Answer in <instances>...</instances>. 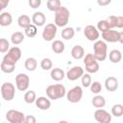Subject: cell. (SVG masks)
Here are the masks:
<instances>
[{
  "label": "cell",
  "instance_id": "14",
  "mask_svg": "<svg viewBox=\"0 0 123 123\" xmlns=\"http://www.w3.org/2000/svg\"><path fill=\"white\" fill-rule=\"evenodd\" d=\"M102 38L106 42H117L119 40V32L110 29L109 31L102 33Z\"/></svg>",
  "mask_w": 123,
  "mask_h": 123
},
{
  "label": "cell",
  "instance_id": "35",
  "mask_svg": "<svg viewBox=\"0 0 123 123\" xmlns=\"http://www.w3.org/2000/svg\"><path fill=\"white\" fill-rule=\"evenodd\" d=\"M81 83L84 87H88L91 85V77L89 73H84V75L81 77Z\"/></svg>",
  "mask_w": 123,
  "mask_h": 123
},
{
  "label": "cell",
  "instance_id": "18",
  "mask_svg": "<svg viewBox=\"0 0 123 123\" xmlns=\"http://www.w3.org/2000/svg\"><path fill=\"white\" fill-rule=\"evenodd\" d=\"M71 56L75 60H81L85 57V49L81 45H75L71 49Z\"/></svg>",
  "mask_w": 123,
  "mask_h": 123
},
{
  "label": "cell",
  "instance_id": "30",
  "mask_svg": "<svg viewBox=\"0 0 123 123\" xmlns=\"http://www.w3.org/2000/svg\"><path fill=\"white\" fill-rule=\"evenodd\" d=\"M37 100V95L36 92L34 90H28L27 92H25L24 94V101L27 104H32L34 102H36Z\"/></svg>",
  "mask_w": 123,
  "mask_h": 123
},
{
  "label": "cell",
  "instance_id": "7",
  "mask_svg": "<svg viewBox=\"0 0 123 123\" xmlns=\"http://www.w3.org/2000/svg\"><path fill=\"white\" fill-rule=\"evenodd\" d=\"M30 85V78L25 73H19L15 77V86L19 91H26Z\"/></svg>",
  "mask_w": 123,
  "mask_h": 123
},
{
  "label": "cell",
  "instance_id": "4",
  "mask_svg": "<svg viewBox=\"0 0 123 123\" xmlns=\"http://www.w3.org/2000/svg\"><path fill=\"white\" fill-rule=\"evenodd\" d=\"M85 69L87 73H96L99 70V63L93 54H86L84 59Z\"/></svg>",
  "mask_w": 123,
  "mask_h": 123
},
{
  "label": "cell",
  "instance_id": "25",
  "mask_svg": "<svg viewBox=\"0 0 123 123\" xmlns=\"http://www.w3.org/2000/svg\"><path fill=\"white\" fill-rule=\"evenodd\" d=\"M24 38H25V36L21 32H14L11 36V41L14 45H18V44L22 43L23 40H24Z\"/></svg>",
  "mask_w": 123,
  "mask_h": 123
},
{
  "label": "cell",
  "instance_id": "1",
  "mask_svg": "<svg viewBox=\"0 0 123 123\" xmlns=\"http://www.w3.org/2000/svg\"><path fill=\"white\" fill-rule=\"evenodd\" d=\"M66 94V90L63 85L56 84L50 85L46 87V95L50 100H57L64 97Z\"/></svg>",
  "mask_w": 123,
  "mask_h": 123
},
{
  "label": "cell",
  "instance_id": "31",
  "mask_svg": "<svg viewBox=\"0 0 123 123\" xmlns=\"http://www.w3.org/2000/svg\"><path fill=\"white\" fill-rule=\"evenodd\" d=\"M24 33H25V36H27L28 37H31L32 38V37H34L37 36V26L35 24H31L30 26H28L27 28H25Z\"/></svg>",
  "mask_w": 123,
  "mask_h": 123
},
{
  "label": "cell",
  "instance_id": "29",
  "mask_svg": "<svg viewBox=\"0 0 123 123\" xmlns=\"http://www.w3.org/2000/svg\"><path fill=\"white\" fill-rule=\"evenodd\" d=\"M1 70L2 72L4 73H7V74H10V73H12L15 69V64H12V63H8V62H5L2 61L1 62Z\"/></svg>",
  "mask_w": 123,
  "mask_h": 123
},
{
  "label": "cell",
  "instance_id": "6",
  "mask_svg": "<svg viewBox=\"0 0 123 123\" xmlns=\"http://www.w3.org/2000/svg\"><path fill=\"white\" fill-rule=\"evenodd\" d=\"M1 95L6 101H12L15 96V86L10 83L6 82L1 86Z\"/></svg>",
  "mask_w": 123,
  "mask_h": 123
},
{
  "label": "cell",
  "instance_id": "38",
  "mask_svg": "<svg viewBox=\"0 0 123 123\" xmlns=\"http://www.w3.org/2000/svg\"><path fill=\"white\" fill-rule=\"evenodd\" d=\"M106 20L111 29H113L115 27V24H116V16L115 15H110L108 18H106Z\"/></svg>",
  "mask_w": 123,
  "mask_h": 123
},
{
  "label": "cell",
  "instance_id": "13",
  "mask_svg": "<svg viewBox=\"0 0 123 123\" xmlns=\"http://www.w3.org/2000/svg\"><path fill=\"white\" fill-rule=\"evenodd\" d=\"M83 75H84V69H83V67L82 66H79V65H76V66L71 67L67 71L66 78L69 81H76V80L80 79Z\"/></svg>",
  "mask_w": 123,
  "mask_h": 123
},
{
  "label": "cell",
  "instance_id": "5",
  "mask_svg": "<svg viewBox=\"0 0 123 123\" xmlns=\"http://www.w3.org/2000/svg\"><path fill=\"white\" fill-rule=\"evenodd\" d=\"M21 58V50L17 46H13L10 48L8 51V54H6L3 58V62L12 63V64H16L17 61Z\"/></svg>",
  "mask_w": 123,
  "mask_h": 123
},
{
  "label": "cell",
  "instance_id": "33",
  "mask_svg": "<svg viewBox=\"0 0 123 123\" xmlns=\"http://www.w3.org/2000/svg\"><path fill=\"white\" fill-rule=\"evenodd\" d=\"M52 66H53V62L51 61V59L49 58H44L41 60L40 62V67L43 69V70H50L52 69Z\"/></svg>",
  "mask_w": 123,
  "mask_h": 123
},
{
  "label": "cell",
  "instance_id": "27",
  "mask_svg": "<svg viewBox=\"0 0 123 123\" xmlns=\"http://www.w3.org/2000/svg\"><path fill=\"white\" fill-rule=\"evenodd\" d=\"M75 36V31L72 27H65L62 31V37L63 39L69 40L71 38H73Z\"/></svg>",
  "mask_w": 123,
  "mask_h": 123
},
{
  "label": "cell",
  "instance_id": "32",
  "mask_svg": "<svg viewBox=\"0 0 123 123\" xmlns=\"http://www.w3.org/2000/svg\"><path fill=\"white\" fill-rule=\"evenodd\" d=\"M111 114L115 117H120L123 115V105L115 104L111 108Z\"/></svg>",
  "mask_w": 123,
  "mask_h": 123
},
{
  "label": "cell",
  "instance_id": "40",
  "mask_svg": "<svg viewBox=\"0 0 123 123\" xmlns=\"http://www.w3.org/2000/svg\"><path fill=\"white\" fill-rule=\"evenodd\" d=\"M116 28H123V16L118 15L116 16V24H115Z\"/></svg>",
  "mask_w": 123,
  "mask_h": 123
},
{
  "label": "cell",
  "instance_id": "12",
  "mask_svg": "<svg viewBox=\"0 0 123 123\" xmlns=\"http://www.w3.org/2000/svg\"><path fill=\"white\" fill-rule=\"evenodd\" d=\"M84 35L89 41H96L99 38V30L93 25H87L84 29Z\"/></svg>",
  "mask_w": 123,
  "mask_h": 123
},
{
  "label": "cell",
  "instance_id": "19",
  "mask_svg": "<svg viewBox=\"0 0 123 123\" xmlns=\"http://www.w3.org/2000/svg\"><path fill=\"white\" fill-rule=\"evenodd\" d=\"M12 22V16L8 12H3L0 14V25L3 27L10 26Z\"/></svg>",
  "mask_w": 123,
  "mask_h": 123
},
{
  "label": "cell",
  "instance_id": "22",
  "mask_svg": "<svg viewBox=\"0 0 123 123\" xmlns=\"http://www.w3.org/2000/svg\"><path fill=\"white\" fill-rule=\"evenodd\" d=\"M105 105H106V99H105L104 96L96 94V95L92 98V106H93L94 108L101 109V108H104Z\"/></svg>",
  "mask_w": 123,
  "mask_h": 123
},
{
  "label": "cell",
  "instance_id": "11",
  "mask_svg": "<svg viewBox=\"0 0 123 123\" xmlns=\"http://www.w3.org/2000/svg\"><path fill=\"white\" fill-rule=\"evenodd\" d=\"M94 119L99 123H110L111 121V115L107 111L101 109H97L94 111Z\"/></svg>",
  "mask_w": 123,
  "mask_h": 123
},
{
  "label": "cell",
  "instance_id": "42",
  "mask_svg": "<svg viewBox=\"0 0 123 123\" xmlns=\"http://www.w3.org/2000/svg\"><path fill=\"white\" fill-rule=\"evenodd\" d=\"M111 2V0H97V4L101 7H105V6H108L110 5Z\"/></svg>",
  "mask_w": 123,
  "mask_h": 123
},
{
  "label": "cell",
  "instance_id": "24",
  "mask_svg": "<svg viewBox=\"0 0 123 123\" xmlns=\"http://www.w3.org/2000/svg\"><path fill=\"white\" fill-rule=\"evenodd\" d=\"M24 66L28 71H35L37 66V62L35 58H27L24 62Z\"/></svg>",
  "mask_w": 123,
  "mask_h": 123
},
{
  "label": "cell",
  "instance_id": "28",
  "mask_svg": "<svg viewBox=\"0 0 123 123\" xmlns=\"http://www.w3.org/2000/svg\"><path fill=\"white\" fill-rule=\"evenodd\" d=\"M46 6H47V9L49 11L56 12L62 7V4H61L60 0H48L46 3Z\"/></svg>",
  "mask_w": 123,
  "mask_h": 123
},
{
  "label": "cell",
  "instance_id": "41",
  "mask_svg": "<svg viewBox=\"0 0 123 123\" xmlns=\"http://www.w3.org/2000/svg\"><path fill=\"white\" fill-rule=\"evenodd\" d=\"M37 119L34 115H27L25 116V123H36Z\"/></svg>",
  "mask_w": 123,
  "mask_h": 123
},
{
  "label": "cell",
  "instance_id": "15",
  "mask_svg": "<svg viewBox=\"0 0 123 123\" xmlns=\"http://www.w3.org/2000/svg\"><path fill=\"white\" fill-rule=\"evenodd\" d=\"M35 103H36L37 108H38L41 111H47L51 107V102H50L49 98L44 97V96H40V97L37 98Z\"/></svg>",
  "mask_w": 123,
  "mask_h": 123
},
{
  "label": "cell",
  "instance_id": "16",
  "mask_svg": "<svg viewBox=\"0 0 123 123\" xmlns=\"http://www.w3.org/2000/svg\"><path fill=\"white\" fill-rule=\"evenodd\" d=\"M32 22L37 27H41L46 22V16L42 12H36L32 16Z\"/></svg>",
  "mask_w": 123,
  "mask_h": 123
},
{
  "label": "cell",
  "instance_id": "10",
  "mask_svg": "<svg viewBox=\"0 0 123 123\" xmlns=\"http://www.w3.org/2000/svg\"><path fill=\"white\" fill-rule=\"evenodd\" d=\"M57 25L55 23H49L46 24L42 31V38L46 41H51L54 39V37L57 35Z\"/></svg>",
  "mask_w": 123,
  "mask_h": 123
},
{
  "label": "cell",
  "instance_id": "8",
  "mask_svg": "<svg viewBox=\"0 0 123 123\" xmlns=\"http://www.w3.org/2000/svg\"><path fill=\"white\" fill-rule=\"evenodd\" d=\"M83 97V88L80 86H76L66 92V98L70 103H78Z\"/></svg>",
  "mask_w": 123,
  "mask_h": 123
},
{
  "label": "cell",
  "instance_id": "23",
  "mask_svg": "<svg viewBox=\"0 0 123 123\" xmlns=\"http://www.w3.org/2000/svg\"><path fill=\"white\" fill-rule=\"evenodd\" d=\"M51 48H52V51L56 54H62L63 53L64 49H65V46H64V43L62 41V40H54V42L52 43L51 45Z\"/></svg>",
  "mask_w": 123,
  "mask_h": 123
},
{
  "label": "cell",
  "instance_id": "37",
  "mask_svg": "<svg viewBox=\"0 0 123 123\" xmlns=\"http://www.w3.org/2000/svg\"><path fill=\"white\" fill-rule=\"evenodd\" d=\"M10 50V43L6 38H1L0 39V52L1 53H6Z\"/></svg>",
  "mask_w": 123,
  "mask_h": 123
},
{
  "label": "cell",
  "instance_id": "34",
  "mask_svg": "<svg viewBox=\"0 0 123 123\" xmlns=\"http://www.w3.org/2000/svg\"><path fill=\"white\" fill-rule=\"evenodd\" d=\"M97 29H98L101 33H104V32L109 31L111 28H110V26H109L107 20H106V19H103V20L98 21V23H97Z\"/></svg>",
  "mask_w": 123,
  "mask_h": 123
},
{
  "label": "cell",
  "instance_id": "39",
  "mask_svg": "<svg viewBox=\"0 0 123 123\" xmlns=\"http://www.w3.org/2000/svg\"><path fill=\"white\" fill-rule=\"evenodd\" d=\"M28 4L32 9H37L41 5V0H28Z\"/></svg>",
  "mask_w": 123,
  "mask_h": 123
},
{
  "label": "cell",
  "instance_id": "36",
  "mask_svg": "<svg viewBox=\"0 0 123 123\" xmlns=\"http://www.w3.org/2000/svg\"><path fill=\"white\" fill-rule=\"evenodd\" d=\"M102 90V85L100 82L98 81H95V82H92L91 85H90V91L94 94H98L100 93Z\"/></svg>",
  "mask_w": 123,
  "mask_h": 123
},
{
  "label": "cell",
  "instance_id": "17",
  "mask_svg": "<svg viewBox=\"0 0 123 123\" xmlns=\"http://www.w3.org/2000/svg\"><path fill=\"white\" fill-rule=\"evenodd\" d=\"M118 80L115 77H108L105 80V87L108 91H115L118 88Z\"/></svg>",
  "mask_w": 123,
  "mask_h": 123
},
{
  "label": "cell",
  "instance_id": "44",
  "mask_svg": "<svg viewBox=\"0 0 123 123\" xmlns=\"http://www.w3.org/2000/svg\"><path fill=\"white\" fill-rule=\"evenodd\" d=\"M118 42L123 44V32H119V40H118Z\"/></svg>",
  "mask_w": 123,
  "mask_h": 123
},
{
  "label": "cell",
  "instance_id": "9",
  "mask_svg": "<svg viewBox=\"0 0 123 123\" xmlns=\"http://www.w3.org/2000/svg\"><path fill=\"white\" fill-rule=\"evenodd\" d=\"M6 119L10 123H23L25 122V115L19 111L10 110L6 113Z\"/></svg>",
  "mask_w": 123,
  "mask_h": 123
},
{
  "label": "cell",
  "instance_id": "21",
  "mask_svg": "<svg viewBox=\"0 0 123 123\" xmlns=\"http://www.w3.org/2000/svg\"><path fill=\"white\" fill-rule=\"evenodd\" d=\"M122 59V54L119 50L117 49H113L110 52L109 54V60L112 63H118Z\"/></svg>",
  "mask_w": 123,
  "mask_h": 123
},
{
  "label": "cell",
  "instance_id": "26",
  "mask_svg": "<svg viewBox=\"0 0 123 123\" xmlns=\"http://www.w3.org/2000/svg\"><path fill=\"white\" fill-rule=\"evenodd\" d=\"M17 23H18L19 27L25 29V28H27L28 26L31 25V18L27 14H21L17 19Z\"/></svg>",
  "mask_w": 123,
  "mask_h": 123
},
{
  "label": "cell",
  "instance_id": "3",
  "mask_svg": "<svg viewBox=\"0 0 123 123\" xmlns=\"http://www.w3.org/2000/svg\"><path fill=\"white\" fill-rule=\"evenodd\" d=\"M93 55L98 62H103L106 60L108 55V46L105 40H96L93 44Z\"/></svg>",
  "mask_w": 123,
  "mask_h": 123
},
{
  "label": "cell",
  "instance_id": "20",
  "mask_svg": "<svg viewBox=\"0 0 123 123\" xmlns=\"http://www.w3.org/2000/svg\"><path fill=\"white\" fill-rule=\"evenodd\" d=\"M64 71L62 69V68H59V67H56V68H53L50 72V76L51 78L54 80V81H57V82H60L62 80H63L64 78Z\"/></svg>",
  "mask_w": 123,
  "mask_h": 123
},
{
  "label": "cell",
  "instance_id": "2",
  "mask_svg": "<svg viewBox=\"0 0 123 123\" xmlns=\"http://www.w3.org/2000/svg\"><path fill=\"white\" fill-rule=\"evenodd\" d=\"M70 12L67 8L62 6L58 11L55 12V24L57 27H65L69 21Z\"/></svg>",
  "mask_w": 123,
  "mask_h": 123
},
{
  "label": "cell",
  "instance_id": "43",
  "mask_svg": "<svg viewBox=\"0 0 123 123\" xmlns=\"http://www.w3.org/2000/svg\"><path fill=\"white\" fill-rule=\"evenodd\" d=\"M10 3V0H0V10H4Z\"/></svg>",
  "mask_w": 123,
  "mask_h": 123
}]
</instances>
